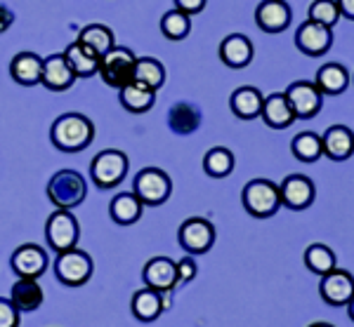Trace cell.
I'll return each mask as SVG.
<instances>
[{
  "mask_svg": "<svg viewBox=\"0 0 354 327\" xmlns=\"http://www.w3.org/2000/svg\"><path fill=\"white\" fill-rule=\"evenodd\" d=\"M201 125V108L189 101H177L168 113V128L175 135H194Z\"/></svg>",
  "mask_w": 354,
  "mask_h": 327,
  "instance_id": "cell-27",
  "label": "cell"
},
{
  "mask_svg": "<svg viewBox=\"0 0 354 327\" xmlns=\"http://www.w3.org/2000/svg\"><path fill=\"white\" fill-rule=\"evenodd\" d=\"M330 43H333V31L314 21H302L298 33H295V45L302 54L307 57H322L328 52Z\"/></svg>",
  "mask_w": 354,
  "mask_h": 327,
  "instance_id": "cell-15",
  "label": "cell"
},
{
  "mask_svg": "<svg viewBox=\"0 0 354 327\" xmlns=\"http://www.w3.org/2000/svg\"><path fill=\"white\" fill-rule=\"evenodd\" d=\"M64 57H66L68 66H71V71L76 78H90V76H95V73H100L102 57H97L93 50H88L85 45L78 43V40L68 45Z\"/></svg>",
  "mask_w": 354,
  "mask_h": 327,
  "instance_id": "cell-26",
  "label": "cell"
},
{
  "mask_svg": "<svg viewBox=\"0 0 354 327\" xmlns=\"http://www.w3.org/2000/svg\"><path fill=\"white\" fill-rule=\"evenodd\" d=\"M43 299H45V295H43V288L38 285V280L19 278L12 285V295H10V301L15 304V308L19 313L36 311V308L43 304Z\"/></svg>",
  "mask_w": 354,
  "mask_h": 327,
  "instance_id": "cell-24",
  "label": "cell"
},
{
  "mask_svg": "<svg viewBox=\"0 0 354 327\" xmlns=\"http://www.w3.org/2000/svg\"><path fill=\"white\" fill-rule=\"evenodd\" d=\"M81 238V224L71 215V210H55L45 221V240L55 255L68 252L78 245Z\"/></svg>",
  "mask_w": 354,
  "mask_h": 327,
  "instance_id": "cell-4",
  "label": "cell"
},
{
  "mask_svg": "<svg viewBox=\"0 0 354 327\" xmlns=\"http://www.w3.org/2000/svg\"><path fill=\"white\" fill-rule=\"evenodd\" d=\"M10 76L17 85H24V88H33V85H41L43 76V59L33 52H19L12 57L10 61Z\"/></svg>",
  "mask_w": 354,
  "mask_h": 327,
  "instance_id": "cell-21",
  "label": "cell"
},
{
  "mask_svg": "<svg viewBox=\"0 0 354 327\" xmlns=\"http://www.w3.org/2000/svg\"><path fill=\"white\" fill-rule=\"evenodd\" d=\"M290 151H293V156L298 158L300 163H317V160L324 156L322 137H319L317 132H300V135H295L293 144H290Z\"/></svg>",
  "mask_w": 354,
  "mask_h": 327,
  "instance_id": "cell-32",
  "label": "cell"
},
{
  "mask_svg": "<svg viewBox=\"0 0 354 327\" xmlns=\"http://www.w3.org/2000/svg\"><path fill=\"white\" fill-rule=\"evenodd\" d=\"M314 83L322 90V95H342L347 90V85H350V73H347V68L342 64L330 61V64L319 68Z\"/></svg>",
  "mask_w": 354,
  "mask_h": 327,
  "instance_id": "cell-29",
  "label": "cell"
},
{
  "mask_svg": "<svg viewBox=\"0 0 354 327\" xmlns=\"http://www.w3.org/2000/svg\"><path fill=\"white\" fill-rule=\"evenodd\" d=\"M314 184L310 177L305 175H290L281 184H279V196H281V205L288 210H307L314 203Z\"/></svg>",
  "mask_w": 354,
  "mask_h": 327,
  "instance_id": "cell-14",
  "label": "cell"
},
{
  "mask_svg": "<svg viewBox=\"0 0 354 327\" xmlns=\"http://www.w3.org/2000/svg\"><path fill=\"white\" fill-rule=\"evenodd\" d=\"M118 101H121V106L130 113H147L156 104V90L133 80V83L125 85L123 90H118Z\"/></svg>",
  "mask_w": 354,
  "mask_h": 327,
  "instance_id": "cell-23",
  "label": "cell"
},
{
  "mask_svg": "<svg viewBox=\"0 0 354 327\" xmlns=\"http://www.w3.org/2000/svg\"><path fill=\"white\" fill-rule=\"evenodd\" d=\"M142 208H145V205H142V200L137 198L133 191L118 193L109 205V215H111V219L116 224H121V226H130V224L140 221Z\"/></svg>",
  "mask_w": 354,
  "mask_h": 327,
  "instance_id": "cell-30",
  "label": "cell"
},
{
  "mask_svg": "<svg viewBox=\"0 0 354 327\" xmlns=\"http://www.w3.org/2000/svg\"><path fill=\"white\" fill-rule=\"evenodd\" d=\"M262 101H265V97L260 95L258 88H239L232 92L230 97V106L234 111V116L239 120H255L260 118L262 113Z\"/></svg>",
  "mask_w": 354,
  "mask_h": 327,
  "instance_id": "cell-22",
  "label": "cell"
},
{
  "mask_svg": "<svg viewBox=\"0 0 354 327\" xmlns=\"http://www.w3.org/2000/svg\"><path fill=\"white\" fill-rule=\"evenodd\" d=\"M10 264H12V271L17 273V278L38 280L45 273V268H48V252L36 243L19 245V248L12 252Z\"/></svg>",
  "mask_w": 354,
  "mask_h": 327,
  "instance_id": "cell-12",
  "label": "cell"
},
{
  "mask_svg": "<svg viewBox=\"0 0 354 327\" xmlns=\"http://www.w3.org/2000/svg\"><path fill=\"white\" fill-rule=\"evenodd\" d=\"M135 64L137 57L130 52L128 48H113L100 59V76L104 80V85H109L113 90H123L125 85H130L135 80Z\"/></svg>",
  "mask_w": 354,
  "mask_h": 327,
  "instance_id": "cell-5",
  "label": "cell"
},
{
  "mask_svg": "<svg viewBox=\"0 0 354 327\" xmlns=\"http://www.w3.org/2000/svg\"><path fill=\"white\" fill-rule=\"evenodd\" d=\"M305 266L310 268L312 273H317L319 278H324L326 273L338 268V261H335V255L328 245L314 243L305 250Z\"/></svg>",
  "mask_w": 354,
  "mask_h": 327,
  "instance_id": "cell-31",
  "label": "cell"
},
{
  "mask_svg": "<svg viewBox=\"0 0 354 327\" xmlns=\"http://www.w3.org/2000/svg\"><path fill=\"white\" fill-rule=\"evenodd\" d=\"M192 31V17L180 12V10H170L161 19V33L168 40H182Z\"/></svg>",
  "mask_w": 354,
  "mask_h": 327,
  "instance_id": "cell-35",
  "label": "cell"
},
{
  "mask_svg": "<svg viewBox=\"0 0 354 327\" xmlns=\"http://www.w3.org/2000/svg\"><path fill=\"white\" fill-rule=\"evenodd\" d=\"M260 118L265 120L267 128L286 130V128L293 125L295 113H293V108H290V104H288L286 95H283V92H274V95L265 97V101H262Z\"/></svg>",
  "mask_w": 354,
  "mask_h": 327,
  "instance_id": "cell-19",
  "label": "cell"
},
{
  "mask_svg": "<svg viewBox=\"0 0 354 327\" xmlns=\"http://www.w3.org/2000/svg\"><path fill=\"white\" fill-rule=\"evenodd\" d=\"M203 170H205V175L215 177V179L230 177L234 172V153L225 146L210 148L203 156Z\"/></svg>",
  "mask_w": 354,
  "mask_h": 327,
  "instance_id": "cell-34",
  "label": "cell"
},
{
  "mask_svg": "<svg viewBox=\"0 0 354 327\" xmlns=\"http://www.w3.org/2000/svg\"><path fill=\"white\" fill-rule=\"evenodd\" d=\"M324 156L333 163H342L354 153V132L345 125H330L322 137Z\"/></svg>",
  "mask_w": 354,
  "mask_h": 327,
  "instance_id": "cell-18",
  "label": "cell"
},
{
  "mask_svg": "<svg viewBox=\"0 0 354 327\" xmlns=\"http://www.w3.org/2000/svg\"><path fill=\"white\" fill-rule=\"evenodd\" d=\"M142 280L149 290H156L161 295H168L177 288L180 275H177V264L168 257H151L142 268Z\"/></svg>",
  "mask_w": 354,
  "mask_h": 327,
  "instance_id": "cell-11",
  "label": "cell"
},
{
  "mask_svg": "<svg viewBox=\"0 0 354 327\" xmlns=\"http://www.w3.org/2000/svg\"><path fill=\"white\" fill-rule=\"evenodd\" d=\"M12 21H15V14L10 12L5 5H0V33H5L10 26H12Z\"/></svg>",
  "mask_w": 354,
  "mask_h": 327,
  "instance_id": "cell-40",
  "label": "cell"
},
{
  "mask_svg": "<svg viewBox=\"0 0 354 327\" xmlns=\"http://www.w3.org/2000/svg\"><path fill=\"white\" fill-rule=\"evenodd\" d=\"M283 95H286L295 118H300V120L314 118L324 106L322 90L317 88V83H310V80H295V83L288 85Z\"/></svg>",
  "mask_w": 354,
  "mask_h": 327,
  "instance_id": "cell-9",
  "label": "cell"
},
{
  "mask_svg": "<svg viewBox=\"0 0 354 327\" xmlns=\"http://www.w3.org/2000/svg\"><path fill=\"white\" fill-rule=\"evenodd\" d=\"M88 196V184L76 170H59L48 184V200L57 210H73Z\"/></svg>",
  "mask_w": 354,
  "mask_h": 327,
  "instance_id": "cell-2",
  "label": "cell"
},
{
  "mask_svg": "<svg viewBox=\"0 0 354 327\" xmlns=\"http://www.w3.org/2000/svg\"><path fill=\"white\" fill-rule=\"evenodd\" d=\"M205 3H208V0H175V10H180V12L192 17V14L201 12L205 8Z\"/></svg>",
  "mask_w": 354,
  "mask_h": 327,
  "instance_id": "cell-39",
  "label": "cell"
},
{
  "mask_svg": "<svg viewBox=\"0 0 354 327\" xmlns=\"http://www.w3.org/2000/svg\"><path fill=\"white\" fill-rule=\"evenodd\" d=\"M95 123L83 113H64L53 123L50 139L53 144L64 153L85 151L95 139Z\"/></svg>",
  "mask_w": 354,
  "mask_h": 327,
  "instance_id": "cell-1",
  "label": "cell"
},
{
  "mask_svg": "<svg viewBox=\"0 0 354 327\" xmlns=\"http://www.w3.org/2000/svg\"><path fill=\"white\" fill-rule=\"evenodd\" d=\"M220 59L230 68H245L253 61V43L243 33H232L220 43Z\"/></svg>",
  "mask_w": 354,
  "mask_h": 327,
  "instance_id": "cell-20",
  "label": "cell"
},
{
  "mask_svg": "<svg viewBox=\"0 0 354 327\" xmlns=\"http://www.w3.org/2000/svg\"><path fill=\"white\" fill-rule=\"evenodd\" d=\"M130 308H133V315L137 320H142V323H151V320H156L158 315L163 313V308H165L163 295H161V292H156V290L142 288V290H137L133 295Z\"/></svg>",
  "mask_w": 354,
  "mask_h": 327,
  "instance_id": "cell-25",
  "label": "cell"
},
{
  "mask_svg": "<svg viewBox=\"0 0 354 327\" xmlns=\"http://www.w3.org/2000/svg\"><path fill=\"white\" fill-rule=\"evenodd\" d=\"M335 3H338L340 14L354 21V0H335Z\"/></svg>",
  "mask_w": 354,
  "mask_h": 327,
  "instance_id": "cell-41",
  "label": "cell"
},
{
  "mask_svg": "<svg viewBox=\"0 0 354 327\" xmlns=\"http://www.w3.org/2000/svg\"><path fill=\"white\" fill-rule=\"evenodd\" d=\"M76 83L71 66H68L64 54H50L43 59V76L41 85L50 92H66L71 85Z\"/></svg>",
  "mask_w": 354,
  "mask_h": 327,
  "instance_id": "cell-17",
  "label": "cell"
},
{
  "mask_svg": "<svg viewBox=\"0 0 354 327\" xmlns=\"http://www.w3.org/2000/svg\"><path fill=\"white\" fill-rule=\"evenodd\" d=\"M125 175H128V156L118 148H106L100 151L90 165V177H93L95 186L106 191V188L118 186Z\"/></svg>",
  "mask_w": 354,
  "mask_h": 327,
  "instance_id": "cell-6",
  "label": "cell"
},
{
  "mask_svg": "<svg viewBox=\"0 0 354 327\" xmlns=\"http://www.w3.org/2000/svg\"><path fill=\"white\" fill-rule=\"evenodd\" d=\"M78 43L85 45L88 50H93L97 57H104L109 50L116 48V36H113V31L109 26L104 24H88L81 28V33H78Z\"/></svg>",
  "mask_w": 354,
  "mask_h": 327,
  "instance_id": "cell-28",
  "label": "cell"
},
{
  "mask_svg": "<svg viewBox=\"0 0 354 327\" xmlns=\"http://www.w3.org/2000/svg\"><path fill=\"white\" fill-rule=\"evenodd\" d=\"M290 19H293V14H290L286 0H262L258 10H255V21L267 33L286 31Z\"/></svg>",
  "mask_w": 354,
  "mask_h": 327,
  "instance_id": "cell-16",
  "label": "cell"
},
{
  "mask_svg": "<svg viewBox=\"0 0 354 327\" xmlns=\"http://www.w3.org/2000/svg\"><path fill=\"white\" fill-rule=\"evenodd\" d=\"M177 240L187 255H203L215 243V226L203 217H189L187 221H182Z\"/></svg>",
  "mask_w": 354,
  "mask_h": 327,
  "instance_id": "cell-10",
  "label": "cell"
},
{
  "mask_svg": "<svg viewBox=\"0 0 354 327\" xmlns=\"http://www.w3.org/2000/svg\"><path fill=\"white\" fill-rule=\"evenodd\" d=\"M93 257L78 248L62 252L55 259V275L66 288H81V285H85L90 280V275H93Z\"/></svg>",
  "mask_w": 354,
  "mask_h": 327,
  "instance_id": "cell-7",
  "label": "cell"
},
{
  "mask_svg": "<svg viewBox=\"0 0 354 327\" xmlns=\"http://www.w3.org/2000/svg\"><path fill=\"white\" fill-rule=\"evenodd\" d=\"M177 264V275H180V283H189V280L196 278V261L192 259L189 255L187 257H182L180 261H175Z\"/></svg>",
  "mask_w": 354,
  "mask_h": 327,
  "instance_id": "cell-38",
  "label": "cell"
},
{
  "mask_svg": "<svg viewBox=\"0 0 354 327\" xmlns=\"http://www.w3.org/2000/svg\"><path fill=\"white\" fill-rule=\"evenodd\" d=\"M135 80L151 90H161L165 83V68L153 57H137L135 64Z\"/></svg>",
  "mask_w": 354,
  "mask_h": 327,
  "instance_id": "cell-33",
  "label": "cell"
},
{
  "mask_svg": "<svg viewBox=\"0 0 354 327\" xmlns=\"http://www.w3.org/2000/svg\"><path fill=\"white\" fill-rule=\"evenodd\" d=\"M310 327H335V325H330V323H312Z\"/></svg>",
  "mask_w": 354,
  "mask_h": 327,
  "instance_id": "cell-43",
  "label": "cell"
},
{
  "mask_svg": "<svg viewBox=\"0 0 354 327\" xmlns=\"http://www.w3.org/2000/svg\"><path fill=\"white\" fill-rule=\"evenodd\" d=\"M21 313L10 299H0V327H19Z\"/></svg>",
  "mask_w": 354,
  "mask_h": 327,
  "instance_id": "cell-37",
  "label": "cell"
},
{
  "mask_svg": "<svg viewBox=\"0 0 354 327\" xmlns=\"http://www.w3.org/2000/svg\"><path fill=\"white\" fill-rule=\"evenodd\" d=\"M241 203L245 212L255 219H267L274 217L281 208V196H279V184L270 179H253L243 186Z\"/></svg>",
  "mask_w": 354,
  "mask_h": 327,
  "instance_id": "cell-3",
  "label": "cell"
},
{
  "mask_svg": "<svg viewBox=\"0 0 354 327\" xmlns=\"http://www.w3.org/2000/svg\"><path fill=\"white\" fill-rule=\"evenodd\" d=\"M347 313H350V318L354 320V297L350 299V304H347Z\"/></svg>",
  "mask_w": 354,
  "mask_h": 327,
  "instance_id": "cell-42",
  "label": "cell"
},
{
  "mask_svg": "<svg viewBox=\"0 0 354 327\" xmlns=\"http://www.w3.org/2000/svg\"><path fill=\"white\" fill-rule=\"evenodd\" d=\"M340 19V10L335 0H314L310 5V21L322 24L326 28H333Z\"/></svg>",
  "mask_w": 354,
  "mask_h": 327,
  "instance_id": "cell-36",
  "label": "cell"
},
{
  "mask_svg": "<svg viewBox=\"0 0 354 327\" xmlns=\"http://www.w3.org/2000/svg\"><path fill=\"white\" fill-rule=\"evenodd\" d=\"M319 295L330 306H347L354 297V275L345 268L326 273L319 283Z\"/></svg>",
  "mask_w": 354,
  "mask_h": 327,
  "instance_id": "cell-13",
  "label": "cell"
},
{
  "mask_svg": "<svg viewBox=\"0 0 354 327\" xmlns=\"http://www.w3.org/2000/svg\"><path fill=\"white\" fill-rule=\"evenodd\" d=\"M133 193L142 200V205L156 208V205H163L165 200L170 198V193H173V181H170V177L165 175L163 170L145 168L135 175Z\"/></svg>",
  "mask_w": 354,
  "mask_h": 327,
  "instance_id": "cell-8",
  "label": "cell"
}]
</instances>
